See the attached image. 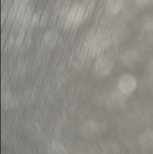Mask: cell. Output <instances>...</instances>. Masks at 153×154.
Listing matches in <instances>:
<instances>
[{
  "label": "cell",
  "mask_w": 153,
  "mask_h": 154,
  "mask_svg": "<svg viewBox=\"0 0 153 154\" xmlns=\"http://www.w3.org/2000/svg\"><path fill=\"white\" fill-rule=\"evenodd\" d=\"M113 62L108 58L101 57L97 60L93 68L94 73L98 77H104L111 72Z\"/></svg>",
  "instance_id": "obj_1"
},
{
  "label": "cell",
  "mask_w": 153,
  "mask_h": 154,
  "mask_svg": "<svg viewBox=\"0 0 153 154\" xmlns=\"http://www.w3.org/2000/svg\"><path fill=\"white\" fill-rule=\"evenodd\" d=\"M137 85L136 79L129 74L121 76L118 82V88L122 92L129 95L136 90Z\"/></svg>",
  "instance_id": "obj_2"
},
{
  "label": "cell",
  "mask_w": 153,
  "mask_h": 154,
  "mask_svg": "<svg viewBox=\"0 0 153 154\" xmlns=\"http://www.w3.org/2000/svg\"><path fill=\"white\" fill-rule=\"evenodd\" d=\"M89 1L90 0H82L81 3L80 4L79 8L77 13L76 16L72 26V30H76L82 24L86 8Z\"/></svg>",
  "instance_id": "obj_3"
},
{
  "label": "cell",
  "mask_w": 153,
  "mask_h": 154,
  "mask_svg": "<svg viewBox=\"0 0 153 154\" xmlns=\"http://www.w3.org/2000/svg\"><path fill=\"white\" fill-rule=\"evenodd\" d=\"M72 2V0H65L64 2L57 20V26L58 27H64Z\"/></svg>",
  "instance_id": "obj_4"
},
{
  "label": "cell",
  "mask_w": 153,
  "mask_h": 154,
  "mask_svg": "<svg viewBox=\"0 0 153 154\" xmlns=\"http://www.w3.org/2000/svg\"><path fill=\"white\" fill-rule=\"evenodd\" d=\"M80 7V3L77 1H74L71 6L67 19L64 26L65 30H69L71 28Z\"/></svg>",
  "instance_id": "obj_5"
},
{
  "label": "cell",
  "mask_w": 153,
  "mask_h": 154,
  "mask_svg": "<svg viewBox=\"0 0 153 154\" xmlns=\"http://www.w3.org/2000/svg\"><path fill=\"white\" fill-rule=\"evenodd\" d=\"M35 4L34 1H31L25 13L21 27L26 30L30 27L34 14L35 13Z\"/></svg>",
  "instance_id": "obj_6"
},
{
  "label": "cell",
  "mask_w": 153,
  "mask_h": 154,
  "mask_svg": "<svg viewBox=\"0 0 153 154\" xmlns=\"http://www.w3.org/2000/svg\"><path fill=\"white\" fill-rule=\"evenodd\" d=\"M137 53L134 49H130L121 54L120 57L123 63L130 65L135 62L137 58Z\"/></svg>",
  "instance_id": "obj_7"
},
{
  "label": "cell",
  "mask_w": 153,
  "mask_h": 154,
  "mask_svg": "<svg viewBox=\"0 0 153 154\" xmlns=\"http://www.w3.org/2000/svg\"><path fill=\"white\" fill-rule=\"evenodd\" d=\"M22 1V0H14L5 22L6 25L10 26L13 25Z\"/></svg>",
  "instance_id": "obj_8"
},
{
  "label": "cell",
  "mask_w": 153,
  "mask_h": 154,
  "mask_svg": "<svg viewBox=\"0 0 153 154\" xmlns=\"http://www.w3.org/2000/svg\"><path fill=\"white\" fill-rule=\"evenodd\" d=\"M140 142L145 147L153 146V131L148 129L143 132L140 137Z\"/></svg>",
  "instance_id": "obj_9"
},
{
  "label": "cell",
  "mask_w": 153,
  "mask_h": 154,
  "mask_svg": "<svg viewBox=\"0 0 153 154\" xmlns=\"http://www.w3.org/2000/svg\"><path fill=\"white\" fill-rule=\"evenodd\" d=\"M97 0H90L87 8H86V11L85 14L84 18L83 23H85L87 20H88L91 16L92 15L93 11H94Z\"/></svg>",
  "instance_id": "obj_10"
},
{
  "label": "cell",
  "mask_w": 153,
  "mask_h": 154,
  "mask_svg": "<svg viewBox=\"0 0 153 154\" xmlns=\"http://www.w3.org/2000/svg\"><path fill=\"white\" fill-rule=\"evenodd\" d=\"M42 13H43V11L41 10H39L36 11L34 14L31 26L30 27L31 29H33L34 28L36 27L39 26Z\"/></svg>",
  "instance_id": "obj_11"
},
{
  "label": "cell",
  "mask_w": 153,
  "mask_h": 154,
  "mask_svg": "<svg viewBox=\"0 0 153 154\" xmlns=\"http://www.w3.org/2000/svg\"><path fill=\"white\" fill-rule=\"evenodd\" d=\"M107 154H116L119 150V146L116 143H109L107 145Z\"/></svg>",
  "instance_id": "obj_12"
},
{
  "label": "cell",
  "mask_w": 153,
  "mask_h": 154,
  "mask_svg": "<svg viewBox=\"0 0 153 154\" xmlns=\"http://www.w3.org/2000/svg\"><path fill=\"white\" fill-rule=\"evenodd\" d=\"M122 6V0H116L112 7L111 13L114 14L118 13L121 10Z\"/></svg>",
  "instance_id": "obj_13"
},
{
  "label": "cell",
  "mask_w": 153,
  "mask_h": 154,
  "mask_svg": "<svg viewBox=\"0 0 153 154\" xmlns=\"http://www.w3.org/2000/svg\"><path fill=\"white\" fill-rule=\"evenodd\" d=\"M26 31V30L23 29V28H22L21 27L20 31H19V33L18 34L17 39H16V44L17 45H20L21 44V43H22Z\"/></svg>",
  "instance_id": "obj_14"
},
{
  "label": "cell",
  "mask_w": 153,
  "mask_h": 154,
  "mask_svg": "<svg viewBox=\"0 0 153 154\" xmlns=\"http://www.w3.org/2000/svg\"><path fill=\"white\" fill-rule=\"evenodd\" d=\"M135 1L138 5H144V1H145V0H135Z\"/></svg>",
  "instance_id": "obj_15"
},
{
  "label": "cell",
  "mask_w": 153,
  "mask_h": 154,
  "mask_svg": "<svg viewBox=\"0 0 153 154\" xmlns=\"http://www.w3.org/2000/svg\"><path fill=\"white\" fill-rule=\"evenodd\" d=\"M150 70H151V73L153 74V59L152 60L151 62V67H150Z\"/></svg>",
  "instance_id": "obj_16"
}]
</instances>
